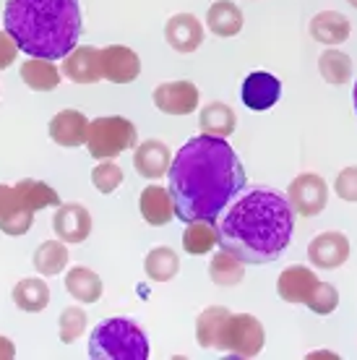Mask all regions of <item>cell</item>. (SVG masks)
Listing matches in <instances>:
<instances>
[{"mask_svg": "<svg viewBox=\"0 0 357 360\" xmlns=\"http://www.w3.org/2000/svg\"><path fill=\"white\" fill-rule=\"evenodd\" d=\"M152 99L164 115H190L198 108L201 94L193 82H167L154 89Z\"/></svg>", "mask_w": 357, "mask_h": 360, "instance_id": "10", "label": "cell"}, {"mask_svg": "<svg viewBox=\"0 0 357 360\" xmlns=\"http://www.w3.org/2000/svg\"><path fill=\"white\" fill-rule=\"evenodd\" d=\"M352 102H355V112H357V82H355V89H352Z\"/></svg>", "mask_w": 357, "mask_h": 360, "instance_id": "41", "label": "cell"}, {"mask_svg": "<svg viewBox=\"0 0 357 360\" xmlns=\"http://www.w3.org/2000/svg\"><path fill=\"white\" fill-rule=\"evenodd\" d=\"M198 126L201 131L209 136H233V131L238 128V115L227 102H209L201 112H198Z\"/></svg>", "mask_w": 357, "mask_h": 360, "instance_id": "22", "label": "cell"}, {"mask_svg": "<svg viewBox=\"0 0 357 360\" xmlns=\"http://www.w3.org/2000/svg\"><path fill=\"white\" fill-rule=\"evenodd\" d=\"M287 198L300 217H316L321 214L326 204H329V186L321 175L316 172H303L297 175L290 188H287Z\"/></svg>", "mask_w": 357, "mask_h": 360, "instance_id": "7", "label": "cell"}, {"mask_svg": "<svg viewBox=\"0 0 357 360\" xmlns=\"http://www.w3.org/2000/svg\"><path fill=\"white\" fill-rule=\"evenodd\" d=\"M13 303L18 311H27V314H39L45 311L50 303V288H47L45 279H21L16 288H13Z\"/></svg>", "mask_w": 357, "mask_h": 360, "instance_id": "25", "label": "cell"}, {"mask_svg": "<svg viewBox=\"0 0 357 360\" xmlns=\"http://www.w3.org/2000/svg\"><path fill=\"white\" fill-rule=\"evenodd\" d=\"M138 209L141 217L152 227L167 225L172 217H175V204H172L170 188L164 186H146L138 196Z\"/></svg>", "mask_w": 357, "mask_h": 360, "instance_id": "19", "label": "cell"}, {"mask_svg": "<svg viewBox=\"0 0 357 360\" xmlns=\"http://www.w3.org/2000/svg\"><path fill=\"white\" fill-rule=\"evenodd\" d=\"M349 259V240L347 235L339 230H329V233L316 235L308 243V262L316 269H339L342 264Z\"/></svg>", "mask_w": 357, "mask_h": 360, "instance_id": "8", "label": "cell"}, {"mask_svg": "<svg viewBox=\"0 0 357 360\" xmlns=\"http://www.w3.org/2000/svg\"><path fill=\"white\" fill-rule=\"evenodd\" d=\"M318 285V277L316 271L303 266V264H295V266H287L277 279V292L282 300L287 303H308L313 295V290Z\"/></svg>", "mask_w": 357, "mask_h": 360, "instance_id": "16", "label": "cell"}, {"mask_svg": "<svg viewBox=\"0 0 357 360\" xmlns=\"http://www.w3.org/2000/svg\"><path fill=\"white\" fill-rule=\"evenodd\" d=\"M18 76L21 82L27 84L29 89L34 91H53L58 84H60V71L53 60H45V58H32V60H24V65L18 68Z\"/></svg>", "mask_w": 357, "mask_h": 360, "instance_id": "23", "label": "cell"}, {"mask_svg": "<svg viewBox=\"0 0 357 360\" xmlns=\"http://www.w3.org/2000/svg\"><path fill=\"white\" fill-rule=\"evenodd\" d=\"M65 290L79 303H97L99 297H102V279L89 266H73L65 274Z\"/></svg>", "mask_w": 357, "mask_h": 360, "instance_id": "24", "label": "cell"}, {"mask_svg": "<svg viewBox=\"0 0 357 360\" xmlns=\"http://www.w3.org/2000/svg\"><path fill=\"white\" fill-rule=\"evenodd\" d=\"M91 183H94V188L99 193H115L120 186H123V170H120V165H115L112 160H102V162L91 170Z\"/></svg>", "mask_w": 357, "mask_h": 360, "instance_id": "34", "label": "cell"}, {"mask_svg": "<svg viewBox=\"0 0 357 360\" xmlns=\"http://www.w3.org/2000/svg\"><path fill=\"white\" fill-rule=\"evenodd\" d=\"M209 277H212V282L219 285V288H235V285L242 282L245 269H242V262L238 256H233L230 251H219L212 256Z\"/></svg>", "mask_w": 357, "mask_h": 360, "instance_id": "29", "label": "cell"}, {"mask_svg": "<svg viewBox=\"0 0 357 360\" xmlns=\"http://www.w3.org/2000/svg\"><path fill=\"white\" fill-rule=\"evenodd\" d=\"M318 71H321L326 84L342 86V84H347L352 79V60H349L347 53H342L337 47H329L318 58Z\"/></svg>", "mask_w": 357, "mask_h": 360, "instance_id": "31", "label": "cell"}, {"mask_svg": "<svg viewBox=\"0 0 357 360\" xmlns=\"http://www.w3.org/2000/svg\"><path fill=\"white\" fill-rule=\"evenodd\" d=\"M311 37L316 42H321V45H329V47H337L342 42H347L349 39V18L339 11H321V13H316L311 18Z\"/></svg>", "mask_w": 357, "mask_h": 360, "instance_id": "18", "label": "cell"}, {"mask_svg": "<svg viewBox=\"0 0 357 360\" xmlns=\"http://www.w3.org/2000/svg\"><path fill=\"white\" fill-rule=\"evenodd\" d=\"M11 193H13V188H8V186H3V183H0V217L6 214V209H8Z\"/></svg>", "mask_w": 357, "mask_h": 360, "instance_id": "39", "label": "cell"}, {"mask_svg": "<svg viewBox=\"0 0 357 360\" xmlns=\"http://www.w3.org/2000/svg\"><path fill=\"white\" fill-rule=\"evenodd\" d=\"M102 71L112 84H131L141 73V58L125 45H110L102 50Z\"/></svg>", "mask_w": 357, "mask_h": 360, "instance_id": "13", "label": "cell"}, {"mask_svg": "<svg viewBox=\"0 0 357 360\" xmlns=\"http://www.w3.org/2000/svg\"><path fill=\"white\" fill-rule=\"evenodd\" d=\"M292 230L295 209L290 198L271 188H253L238 198L216 225V245L242 264H268L285 253Z\"/></svg>", "mask_w": 357, "mask_h": 360, "instance_id": "2", "label": "cell"}, {"mask_svg": "<svg viewBox=\"0 0 357 360\" xmlns=\"http://www.w3.org/2000/svg\"><path fill=\"white\" fill-rule=\"evenodd\" d=\"M219 235H216V222H206V219H198V222H188L186 233H183V248L193 256H206L212 253V248L216 245Z\"/></svg>", "mask_w": 357, "mask_h": 360, "instance_id": "30", "label": "cell"}, {"mask_svg": "<svg viewBox=\"0 0 357 360\" xmlns=\"http://www.w3.org/2000/svg\"><path fill=\"white\" fill-rule=\"evenodd\" d=\"M149 337L131 319H108L89 337L91 360H149Z\"/></svg>", "mask_w": 357, "mask_h": 360, "instance_id": "4", "label": "cell"}, {"mask_svg": "<svg viewBox=\"0 0 357 360\" xmlns=\"http://www.w3.org/2000/svg\"><path fill=\"white\" fill-rule=\"evenodd\" d=\"M164 39L172 50H178L183 55L196 53L204 42V27L193 13H175L164 24Z\"/></svg>", "mask_w": 357, "mask_h": 360, "instance_id": "15", "label": "cell"}, {"mask_svg": "<svg viewBox=\"0 0 357 360\" xmlns=\"http://www.w3.org/2000/svg\"><path fill=\"white\" fill-rule=\"evenodd\" d=\"M206 27L216 37H235L242 29V11L233 0H216L206 11Z\"/></svg>", "mask_w": 357, "mask_h": 360, "instance_id": "20", "label": "cell"}, {"mask_svg": "<svg viewBox=\"0 0 357 360\" xmlns=\"http://www.w3.org/2000/svg\"><path fill=\"white\" fill-rule=\"evenodd\" d=\"M242 105L253 112H264V110H271L282 97V82H279L274 73L266 71H253L245 76L240 89Z\"/></svg>", "mask_w": 357, "mask_h": 360, "instance_id": "9", "label": "cell"}, {"mask_svg": "<svg viewBox=\"0 0 357 360\" xmlns=\"http://www.w3.org/2000/svg\"><path fill=\"white\" fill-rule=\"evenodd\" d=\"M230 319V311L224 306H209L196 319V340L204 350H219L222 345L224 324Z\"/></svg>", "mask_w": 357, "mask_h": 360, "instance_id": "21", "label": "cell"}, {"mask_svg": "<svg viewBox=\"0 0 357 360\" xmlns=\"http://www.w3.org/2000/svg\"><path fill=\"white\" fill-rule=\"evenodd\" d=\"M58 329H60V342L73 345L86 332V311H81L79 306L65 308L58 319Z\"/></svg>", "mask_w": 357, "mask_h": 360, "instance_id": "33", "label": "cell"}, {"mask_svg": "<svg viewBox=\"0 0 357 360\" xmlns=\"http://www.w3.org/2000/svg\"><path fill=\"white\" fill-rule=\"evenodd\" d=\"M53 230L63 243H84L91 235V214L81 204H60L53 217Z\"/></svg>", "mask_w": 357, "mask_h": 360, "instance_id": "12", "label": "cell"}, {"mask_svg": "<svg viewBox=\"0 0 357 360\" xmlns=\"http://www.w3.org/2000/svg\"><path fill=\"white\" fill-rule=\"evenodd\" d=\"M308 358H311V360H316V358H331V360H337L339 355H337V352H329V350H321V352H311Z\"/></svg>", "mask_w": 357, "mask_h": 360, "instance_id": "40", "label": "cell"}, {"mask_svg": "<svg viewBox=\"0 0 357 360\" xmlns=\"http://www.w3.org/2000/svg\"><path fill=\"white\" fill-rule=\"evenodd\" d=\"M63 73H65V79H71L76 84H97L99 79H105L102 50L91 45H76L71 53L63 58Z\"/></svg>", "mask_w": 357, "mask_h": 360, "instance_id": "11", "label": "cell"}, {"mask_svg": "<svg viewBox=\"0 0 357 360\" xmlns=\"http://www.w3.org/2000/svg\"><path fill=\"white\" fill-rule=\"evenodd\" d=\"M16 358V345L6 340V337H0V360H11Z\"/></svg>", "mask_w": 357, "mask_h": 360, "instance_id": "38", "label": "cell"}, {"mask_svg": "<svg viewBox=\"0 0 357 360\" xmlns=\"http://www.w3.org/2000/svg\"><path fill=\"white\" fill-rule=\"evenodd\" d=\"M13 188L24 196L29 207L34 209H47V207H60V196H58V191L53 186H47L42 180H34V178H24L18 180Z\"/></svg>", "mask_w": 357, "mask_h": 360, "instance_id": "32", "label": "cell"}, {"mask_svg": "<svg viewBox=\"0 0 357 360\" xmlns=\"http://www.w3.org/2000/svg\"><path fill=\"white\" fill-rule=\"evenodd\" d=\"M86 128H89V120H86L84 112H79V110H60L50 120V139L58 146L76 149V146L86 141Z\"/></svg>", "mask_w": 357, "mask_h": 360, "instance_id": "17", "label": "cell"}, {"mask_svg": "<svg viewBox=\"0 0 357 360\" xmlns=\"http://www.w3.org/2000/svg\"><path fill=\"white\" fill-rule=\"evenodd\" d=\"M32 264H34V269L42 277H58L65 269V264H68V248H65L60 238L58 240H45V243L37 245Z\"/></svg>", "mask_w": 357, "mask_h": 360, "instance_id": "27", "label": "cell"}, {"mask_svg": "<svg viewBox=\"0 0 357 360\" xmlns=\"http://www.w3.org/2000/svg\"><path fill=\"white\" fill-rule=\"evenodd\" d=\"M170 165H172V157L164 141H160V139H146L143 144H136L134 167L141 178L146 180L164 178L170 172Z\"/></svg>", "mask_w": 357, "mask_h": 360, "instance_id": "14", "label": "cell"}, {"mask_svg": "<svg viewBox=\"0 0 357 360\" xmlns=\"http://www.w3.org/2000/svg\"><path fill=\"white\" fill-rule=\"evenodd\" d=\"M305 306L311 308L313 314L329 316V314H334V311H337V306H339V292H337V288H334V285H329V282H321V279H318V285H316L311 300H308Z\"/></svg>", "mask_w": 357, "mask_h": 360, "instance_id": "35", "label": "cell"}, {"mask_svg": "<svg viewBox=\"0 0 357 360\" xmlns=\"http://www.w3.org/2000/svg\"><path fill=\"white\" fill-rule=\"evenodd\" d=\"M334 191L342 201H349V204H357V165H349L337 175V183H334Z\"/></svg>", "mask_w": 357, "mask_h": 360, "instance_id": "36", "label": "cell"}, {"mask_svg": "<svg viewBox=\"0 0 357 360\" xmlns=\"http://www.w3.org/2000/svg\"><path fill=\"white\" fill-rule=\"evenodd\" d=\"M3 27L29 58L63 60L79 45V0H6Z\"/></svg>", "mask_w": 357, "mask_h": 360, "instance_id": "3", "label": "cell"}, {"mask_svg": "<svg viewBox=\"0 0 357 360\" xmlns=\"http://www.w3.org/2000/svg\"><path fill=\"white\" fill-rule=\"evenodd\" d=\"M349 6H352V8H357V0H347Z\"/></svg>", "mask_w": 357, "mask_h": 360, "instance_id": "42", "label": "cell"}, {"mask_svg": "<svg viewBox=\"0 0 357 360\" xmlns=\"http://www.w3.org/2000/svg\"><path fill=\"white\" fill-rule=\"evenodd\" d=\"M143 271H146V277L154 279V282H170V279L178 277L180 256L172 251V248H167V245H157L154 251L146 253Z\"/></svg>", "mask_w": 357, "mask_h": 360, "instance_id": "28", "label": "cell"}, {"mask_svg": "<svg viewBox=\"0 0 357 360\" xmlns=\"http://www.w3.org/2000/svg\"><path fill=\"white\" fill-rule=\"evenodd\" d=\"M86 149L94 160H115L117 154L136 149L138 144V131L128 117L108 115L89 120L86 128Z\"/></svg>", "mask_w": 357, "mask_h": 360, "instance_id": "5", "label": "cell"}, {"mask_svg": "<svg viewBox=\"0 0 357 360\" xmlns=\"http://www.w3.org/2000/svg\"><path fill=\"white\" fill-rule=\"evenodd\" d=\"M16 55H18L16 39H13L8 32H0V71L11 68L13 60H16Z\"/></svg>", "mask_w": 357, "mask_h": 360, "instance_id": "37", "label": "cell"}, {"mask_svg": "<svg viewBox=\"0 0 357 360\" xmlns=\"http://www.w3.org/2000/svg\"><path fill=\"white\" fill-rule=\"evenodd\" d=\"M170 196L180 222H216L245 188V170L233 144L222 136H193L170 165Z\"/></svg>", "mask_w": 357, "mask_h": 360, "instance_id": "1", "label": "cell"}, {"mask_svg": "<svg viewBox=\"0 0 357 360\" xmlns=\"http://www.w3.org/2000/svg\"><path fill=\"white\" fill-rule=\"evenodd\" d=\"M32 222H34V209L29 207L24 196L13 188L8 209H6V214L0 217V230L11 235V238H18V235H27L32 230Z\"/></svg>", "mask_w": 357, "mask_h": 360, "instance_id": "26", "label": "cell"}, {"mask_svg": "<svg viewBox=\"0 0 357 360\" xmlns=\"http://www.w3.org/2000/svg\"><path fill=\"white\" fill-rule=\"evenodd\" d=\"M266 332L256 316L250 314H230L222 332L219 350L233 352L235 358H256L264 350Z\"/></svg>", "mask_w": 357, "mask_h": 360, "instance_id": "6", "label": "cell"}]
</instances>
